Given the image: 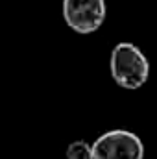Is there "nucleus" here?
Returning <instances> with one entry per match:
<instances>
[{"instance_id": "obj_2", "label": "nucleus", "mask_w": 157, "mask_h": 159, "mask_svg": "<svg viewBox=\"0 0 157 159\" xmlns=\"http://www.w3.org/2000/svg\"><path fill=\"white\" fill-rule=\"evenodd\" d=\"M94 159H144V144L128 129H111L92 143Z\"/></svg>"}, {"instance_id": "obj_4", "label": "nucleus", "mask_w": 157, "mask_h": 159, "mask_svg": "<svg viewBox=\"0 0 157 159\" xmlns=\"http://www.w3.org/2000/svg\"><path fill=\"white\" fill-rule=\"evenodd\" d=\"M67 159H94L92 157V144L85 141H74L67 146Z\"/></svg>"}, {"instance_id": "obj_1", "label": "nucleus", "mask_w": 157, "mask_h": 159, "mask_svg": "<svg viewBox=\"0 0 157 159\" xmlns=\"http://www.w3.org/2000/svg\"><path fill=\"white\" fill-rule=\"evenodd\" d=\"M109 70L120 87L135 91L148 81L150 63L144 52L133 43H118L111 52Z\"/></svg>"}, {"instance_id": "obj_3", "label": "nucleus", "mask_w": 157, "mask_h": 159, "mask_svg": "<svg viewBox=\"0 0 157 159\" xmlns=\"http://www.w3.org/2000/svg\"><path fill=\"white\" fill-rule=\"evenodd\" d=\"M63 19L76 34H92L105 20V0H63Z\"/></svg>"}]
</instances>
